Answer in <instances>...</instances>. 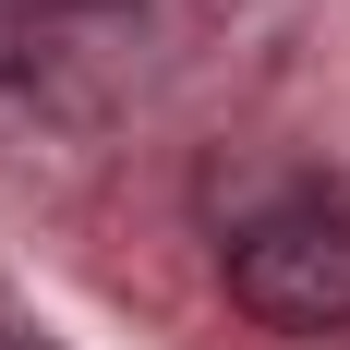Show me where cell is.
<instances>
[{
	"mask_svg": "<svg viewBox=\"0 0 350 350\" xmlns=\"http://www.w3.org/2000/svg\"><path fill=\"white\" fill-rule=\"evenodd\" d=\"M217 278L254 326L278 338H338L350 326V193L326 181H266L217 230Z\"/></svg>",
	"mask_w": 350,
	"mask_h": 350,
	"instance_id": "cell-1",
	"label": "cell"
},
{
	"mask_svg": "<svg viewBox=\"0 0 350 350\" xmlns=\"http://www.w3.org/2000/svg\"><path fill=\"white\" fill-rule=\"evenodd\" d=\"M36 49H49V25H36V0H0V85H25Z\"/></svg>",
	"mask_w": 350,
	"mask_h": 350,
	"instance_id": "cell-2",
	"label": "cell"
},
{
	"mask_svg": "<svg viewBox=\"0 0 350 350\" xmlns=\"http://www.w3.org/2000/svg\"><path fill=\"white\" fill-rule=\"evenodd\" d=\"M0 350H49V338H36V326H0Z\"/></svg>",
	"mask_w": 350,
	"mask_h": 350,
	"instance_id": "cell-3",
	"label": "cell"
}]
</instances>
